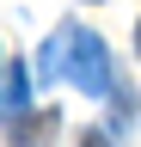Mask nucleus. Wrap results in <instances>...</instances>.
Returning <instances> with one entry per match:
<instances>
[{"label": "nucleus", "mask_w": 141, "mask_h": 147, "mask_svg": "<svg viewBox=\"0 0 141 147\" xmlns=\"http://www.w3.org/2000/svg\"><path fill=\"white\" fill-rule=\"evenodd\" d=\"M61 74L80 92L104 98V92H111V49H104L92 31H67V61H61Z\"/></svg>", "instance_id": "nucleus-1"}, {"label": "nucleus", "mask_w": 141, "mask_h": 147, "mask_svg": "<svg viewBox=\"0 0 141 147\" xmlns=\"http://www.w3.org/2000/svg\"><path fill=\"white\" fill-rule=\"evenodd\" d=\"M61 61H67V31H61L55 43L43 49V61H37V74H43V80H55V74H61Z\"/></svg>", "instance_id": "nucleus-2"}, {"label": "nucleus", "mask_w": 141, "mask_h": 147, "mask_svg": "<svg viewBox=\"0 0 141 147\" xmlns=\"http://www.w3.org/2000/svg\"><path fill=\"white\" fill-rule=\"evenodd\" d=\"M6 110H25V74H12V80H6Z\"/></svg>", "instance_id": "nucleus-3"}, {"label": "nucleus", "mask_w": 141, "mask_h": 147, "mask_svg": "<svg viewBox=\"0 0 141 147\" xmlns=\"http://www.w3.org/2000/svg\"><path fill=\"white\" fill-rule=\"evenodd\" d=\"M80 147H111V141H104V135H80Z\"/></svg>", "instance_id": "nucleus-4"}, {"label": "nucleus", "mask_w": 141, "mask_h": 147, "mask_svg": "<svg viewBox=\"0 0 141 147\" xmlns=\"http://www.w3.org/2000/svg\"><path fill=\"white\" fill-rule=\"evenodd\" d=\"M135 49H141V25H135Z\"/></svg>", "instance_id": "nucleus-5"}]
</instances>
